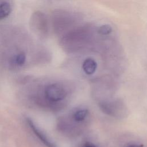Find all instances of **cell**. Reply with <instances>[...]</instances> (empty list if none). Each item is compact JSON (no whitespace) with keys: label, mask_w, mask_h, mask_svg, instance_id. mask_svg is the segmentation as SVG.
<instances>
[{"label":"cell","mask_w":147,"mask_h":147,"mask_svg":"<svg viewBox=\"0 0 147 147\" xmlns=\"http://www.w3.org/2000/svg\"><path fill=\"white\" fill-rule=\"evenodd\" d=\"M45 15L38 11L32 14L30 26L32 31L40 37H45L48 33V24Z\"/></svg>","instance_id":"6da1fadb"},{"label":"cell","mask_w":147,"mask_h":147,"mask_svg":"<svg viewBox=\"0 0 147 147\" xmlns=\"http://www.w3.org/2000/svg\"><path fill=\"white\" fill-rule=\"evenodd\" d=\"M46 98L52 102H58L66 96L67 93L64 87L59 83L49 84L45 91Z\"/></svg>","instance_id":"7a4b0ae2"},{"label":"cell","mask_w":147,"mask_h":147,"mask_svg":"<svg viewBox=\"0 0 147 147\" xmlns=\"http://www.w3.org/2000/svg\"><path fill=\"white\" fill-rule=\"evenodd\" d=\"M13 8V0H0V21L7 17Z\"/></svg>","instance_id":"3957f363"},{"label":"cell","mask_w":147,"mask_h":147,"mask_svg":"<svg viewBox=\"0 0 147 147\" xmlns=\"http://www.w3.org/2000/svg\"><path fill=\"white\" fill-rule=\"evenodd\" d=\"M97 68L96 62L92 58L86 59L83 63V69L87 75L93 74Z\"/></svg>","instance_id":"277c9868"},{"label":"cell","mask_w":147,"mask_h":147,"mask_svg":"<svg viewBox=\"0 0 147 147\" xmlns=\"http://www.w3.org/2000/svg\"><path fill=\"white\" fill-rule=\"evenodd\" d=\"M29 123L30 124V127L34 130V132L36 133V134L48 147H56L51 141H49V140L41 131L38 130V129L35 127V126H34L33 123L31 121H29Z\"/></svg>","instance_id":"5b68a950"},{"label":"cell","mask_w":147,"mask_h":147,"mask_svg":"<svg viewBox=\"0 0 147 147\" xmlns=\"http://www.w3.org/2000/svg\"><path fill=\"white\" fill-rule=\"evenodd\" d=\"M88 113V110L86 109L78 110L74 114V118L77 122H81L86 118Z\"/></svg>","instance_id":"8992f818"},{"label":"cell","mask_w":147,"mask_h":147,"mask_svg":"<svg viewBox=\"0 0 147 147\" xmlns=\"http://www.w3.org/2000/svg\"><path fill=\"white\" fill-rule=\"evenodd\" d=\"M112 31V28L108 24H105L100 26L98 30V32L102 35H107Z\"/></svg>","instance_id":"52a82bcc"},{"label":"cell","mask_w":147,"mask_h":147,"mask_svg":"<svg viewBox=\"0 0 147 147\" xmlns=\"http://www.w3.org/2000/svg\"><path fill=\"white\" fill-rule=\"evenodd\" d=\"M82 147H96V146L94 144H93L91 142H87Z\"/></svg>","instance_id":"ba28073f"},{"label":"cell","mask_w":147,"mask_h":147,"mask_svg":"<svg viewBox=\"0 0 147 147\" xmlns=\"http://www.w3.org/2000/svg\"><path fill=\"white\" fill-rule=\"evenodd\" d=\"M127 147H144L142 145H131Z\"/></svg>","instance_id":"9c48e42d"}]
</instances>
